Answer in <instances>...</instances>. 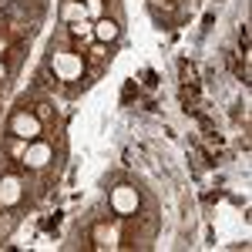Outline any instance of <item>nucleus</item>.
<instances>
[{
    "label": "nucleus",
    "mask_w": 252,
    "mask_h": 252,
    "mask_svg": "<svg viewBox=\"0 0 252 252\" xmlns=\"http://www.w3.org/2000/svg\"><path fill=\"white\" fill-rule=\"evenodd\" d=\"M14 131H17L20 138H37V125H34V121H27V115H17Z\"/></svg>",
    "instance_id": "nucleus-1"
},
{
    "label": "nucleus",
    "mask_w": 252,
    "mask_h": 252,
    "mask_svg": "<svg viewBox=\"0 0 252 252\" xmlns=\"http://www.w3.org/2000/svg\"><path fill=\"white\" fill-rule=\"evenodd\" d=\"M229 67H232V74L235 78H249V71H246V64H242V61H239V54H229Z\"/></svg>",
    "instance_id": "nucleus-2"
},
{
    "label": "nucleus",
    "mask_w": 252,
    "mask_h": 252,
    "mask_svg": "<svg viewBox=\"0 0 252 252\" xmlns=\"http://www.w3.org/2000/svg\"><path fill=\"white\" fill-rule=\"evenodd\" d=\"M115 34H118V31H115L111 20H101V24H97V37H101V40H111Z\"/></svg>",
    "instance_id": "nucleus-3"
},
{
    "label": "nucleus",
    "mask_w": 252,
    "mask_h": 252,
    "mask_svg": "<svg viewBox=\"0 0 252 252\" xmlns=\"http://www.w3.org/2000/svg\"><path fill=\"white\" fill-rule=\"evenodd\" d=\"M239 44H242V54H249V24H242V31H239Z\"/></svg>",
    "instance_id": "nucleus-4"
}]
</instances>
